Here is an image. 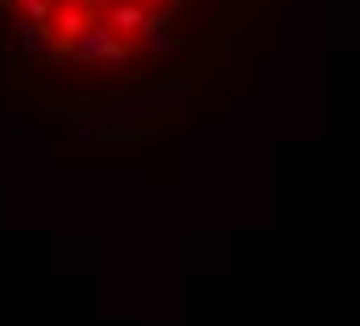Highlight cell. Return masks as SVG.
Instances as JSON below:
<instances>
[{
	"label": "cell",
	"instance_id": "obj_1",
	"mask_svg": "<svg viewBox=\"0 0 360 326\" xmlns=\"http://www.w3.org/2000/svg\"><path fill=\"white\" fill-rule=\"evenodd\" d=\"M191 73H169V84H146V90H107L96 101H84V124L96 129H124V124H146V118H163L169 107H180Z\"/></svg>",
	"mask_w": 360,
	"mask_h": 326
},
{
	"label": "cell",
	"instance_id": "obj_2",
	"mask_svg": "<svg viewBox=\"0 0 360 326\" xmlns=\"http://www.w3.org/2000/svg\"><path fill=\"white\" fill-rule=\"evenodd\" d=\"M51 62H84V67H118V62H129V39L118 34V28H107V22H90L73 45H62Z\"/></svg>",
	"mask_w": 360,
	"mask_h": 326
},
{
	"label": "cell",
	"instance_id": "obj_3",
	"mask_svg": "<svg viewBox=\"0 0 360 326\" xmlns=\"http://www.w3.org/2000/svg\"><path fill=\"white\" fill-rule=\"evenodd\" d=\"M11 39H17V56L22 62H51V51H56V39H51V22H11Z\"/></svg>",
	"mask_w": 360,
	"mask_h": 326
},
{
	"label": "cell",
	"instance_id": "obj_4",
	"mask_svg": "<svg viewBox=\"0 0 360 326\" xmlns=\"http://www.w3.org/2000/svg\"><path fill=\"white\" fill-rule=\"evenodd\" d=\"M146 17H152V6H141V0H112V6L101 11V22H107V28H118L124 39H141Z\"/></svg>",
	"mask_w": 360,
	"mask_h": 326
},
{
	"label": "cell",
	"instance_id": "obj_5",
	"mask_svg": "<svg viewBox=\"0 0 360 326\" xmlns=\"http://www.w3.org/2000/svg\"><path fill=\"white\" fill-rule=\"evenodd\" d=\"M141 45H146V51H158V56L180 51V22H174V11H152V17H146V28H141Z\"/></svg>",
	"mask_w": 360,
	"mask_h": 326
}]
</instances>
